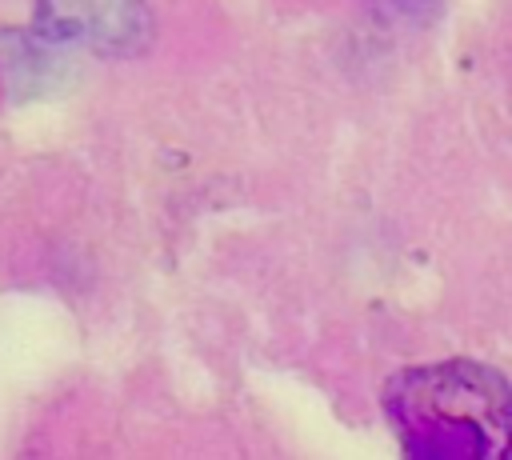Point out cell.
<instances>
[{
    "instance_id": "1",
    "label": "cell",
    "mask_w": 512,
    "mask_h": 460,
    "mask_svg": "<svg viewBox=\"0 0 512 460\" xmlns=\"http://www.w3.org/2000/svg\"><path fill=\"white\" fill-rule=\"evenodd\" d=\"M384 416L416 460L512 456V384L480 360L396 372L384 388Z\"/></svg>"
},
{
    "instance_id": "2",
    "label": "cell",
    "mask_w": 512,
    "mask_h": 460,
    "mask_svg": "<svg viewBox=\"0 0 512 460\" xmlns=\"http://www.w3.org/2000/svg\"><path fill=\"white\" fill-rule=\"evenodd\" d=\"M36 20L52 40H84V48L112 56L136 52L152 36L140 0H40Z\"/></svg>"
}]
</instances>
